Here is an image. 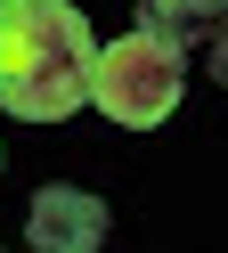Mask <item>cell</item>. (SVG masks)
Instances as JSON below:
<instances>
[{
	"mask_svg": "<svg viewBox=\"0 0 228 253\" xmlns=\"http://www.w3.org/2000/svg\"><path fill=\"white\" fill-rule=\"evenodd\" d=\"M98 41L65 0H0V106L25 123H65L90 106Z\"/></svg>",
	"mask_w": 228,
	"mask_h": 253,
	"instance_id": "6da1fadb",
	"label": "cell"
},
{
	"mask_svg": "<svg viewBox=\"0 0 228 253\" xmlns=\"http://www.w3.org/2000/svg\"><path fill=\"white\" fill-rule=\"evenodd\" d=\"M179 82H188V49H179L171 33H155V25H130L122 41L98 49L90 106L106 123H122V131H155V123H171Z\"/></svg>",
	"mask_w": 228,
	"mask_h": 253,
	"instance_id": "7a4b0ae2",
	"label": "cell"
},
{
	"mask_svg": "<svg viewBox=\"0 0 228 253\" xmlns=\"http://www.w3.org/2000/svg\"><path fill=\"white\" fill-rule=\"evenodd\" d=\"M25 237L49 245V253H90V245H106V204H98L90 188H41Z\"/></svg>",
	"mask_w": 228,
	"mask_h": 253,
	"instance_id": "3957f363",
	"label": "cell"
},
{
	"mask_svg": "<svg viewBox=\"0 0 228 253\" xmlns=\"http://www.w3.org/2000/svg\"><path fill=\"white\" fill-rule=\"evenodd\" d=\"M212 74L228 82V25H220V41H212Z\"/></svg>",
	"mask_w": 228,
	"mask_h": 253,
	"instance_id": "5b68a950",
	"label": "cell"
},
{
	"mask_svg": "<svg viewBox=\"0 0 228 253\" xmlns=\"http://www.w3.org/2000/svg\"><path fill=\"white\" fill-rule=\"evenodd\" d=\"M139 25L171 33L179 49H188V41H220V25H228V0H147V17H139Z\"/></svg>",
	"mask_w": 228,
	"mask_h": 253,
	"instance_id": "277c9868",
	"label": "cell"
}]
</instances>
